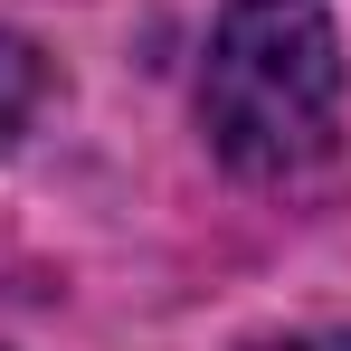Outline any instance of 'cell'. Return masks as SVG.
Listing matches in <instances>:
<instances>
[{
	"label": "cell",
	"mask_w": 351,
	"mask_h": 351,
	"mask_svg": "<svg viewBox=\"0 0 351 351\" xmlns=\"http://www.w3.org/2000/svg\"><path fill=\"white\" fill-rule=\"evenodd\" d=\"M38 86H48V76H38V48L0 29V152L19 143V123L38 114Z\"/></svg>",
	"instance_id": "2"
},
{
	"label": "cell",
	"mask_w": 351,
	"mask_h": 351,
	"mask_svg": "<svg viewBox=\"0 0 351 351\" xmlns=\"http://www.w3.org/2000/svg\"><path fill=\"white\" fill-rule=\"evenodd\" d=\"M199 123L247 180H294L342 143V38L323 0H228L199 66Z\"/></svg>",
	"instance_id": "1"
},
{
	"label": "cell",
	"mask_w": 351,
	"mask_h": 351,
	"mask_svg": "<svg viewBox=\"0 0 351 351\" xmlns=\"http://www.w3.org/2000/svg\"><path fill=\"white\" fill-rule=\"evenodd\" d=\"M266 351H351V332H304V342H266Z\"/></svg>",
	"instance_id": "3"
}]
</instances>
